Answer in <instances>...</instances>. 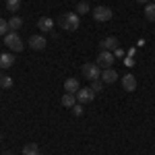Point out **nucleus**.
<instances>
[{
	"label": "nucleus",
	"mask_w": 155,
	"mask_h": 155,
	"mask_svg": "<svg viewBox=\"0 0 155 155\" xmlns=\"http://www.w3.org/2000/svg\"><path fill=\"white\" fill-rule=\"evenodd\" d=\"M89 12V2H79L77 4V15H85Z\"/></svg>",
	"instance_id": "412c9836"
},
{
	"label": "nucleus",
	"mask_w": 155,
	"mask_h": 155,
	"mask_svg": "<svg viewBox=\"0 0 155 155\" xmlns=\"http://www.w3.org/2000/svg\"><path fill=\"white\" fill-rule=\"evenodd\" d=\"M153 4H155V0H153Z\"/></svg>",
	"instance_id": "cd10ccee"
},
{
	"label": "nucleus",
	"mask_w": 155,
	"mask_h": 155,
	"mask_svg": "<svg viewBox=\"0 0 155 155\" xmlns=\"http://www.w3.org/2000/svg\"><path fill=\"white\" fill-rule=\"evenodd\" d=\"M6 8L8 12H17L21 8V0H6Z\"/></svg>",
	"instance_id": "a211bd4d"
},
{
	"label": "nucleus",
	"mask_w": 155,
	"mask_h": 155,
	"mask_svg": "<svg viewBox=\"0 0 155 155\" xmlns=\"http://www.w3.org/2000/svg\"><path fill=\"white\" fill-rule=\"evenodd\" d=\"M95 64L101 68V71H106V68H112V64H114V54H110L107 50H101L99 52V56H97Z\"/></svg>",
	"instance_id": "7ed1b4c3"
},
{
	"label": "nucleus",
	"mask_w": 155,
	"mask_h": 155,
	"mask_svg": "<svg viewBox=\"0 0 155 155\" xmlns=\"http://www.w3.org/2000/svg\"><path fill=\"white\" fill-rule=\"evenodd\" d=\"M21 27H23V19H21V17L15 15V17L8 19V29H11V31H17V29H21Z\"/></svg>",
	"instance_id": "2eb2a0df"
},
{
	"label": "nucleus",
	"mask_w": 155,
	"mask_h": 155,
	"mask_svg": "<svg viewBox=\"0 0 155 155\" xmlns=\"http://www.w3.org/2000/svg\"><path fill=\"white\" fill-rule=\"evenodd\" d=\"M4 41H6V46H8L12 52H21V50H23V39L17 35V31H8V33L4 35Z\"/></svg>",
	"instance_id": "f03ea898"
},
{
	"label": "nucleus",
	"mask_w": 155,
	"mask_h": 155,
	"mask_svg": "<svg viewBox=\"0 0 155 155\" xmlns=\"http://www.w3.org/2000/svg\"><path fill=\"white\" fill-rule=\"evenodd\" d=\"M12 64H15V56L12 54H0V68H11Z\"/></svg>",
	"instance_id": "ddd939ff"
},
{
	"label": "nucleus",
	"mask_w": 155,
	"mask_h": 155,
	"mask_svg": "<svg viewBox=\"0 0 155 155\" xmlns=\"http://www.w3.org/2000/svg\"><path fill=\"white\" fill-rule=\"evenodd\" d=\"M58 25L60 29H66V31H77L79 25H81V19L77 12H64L58 17Z\"/></svg>",
	"instance_id": "f257e3e1"
},
{
	"label": "nucleus",
	"mask_w": 155,
	"mask_h": 155,
	"mask_svg": "<svg viewBox=\"0 0 155 155\" xmlns=\"http://www.w3.org/2000/svg\"><path fill=\"white\" fill-rule=\"evenodd\" d=\"M0 87H2V89H11V87H12V79L8 77V74L0 77Z\"/></svg>",
	"instance_id": "6ab92c4d"
},
{
	"label": "nucleus",
	"mask_w": 155,
	"mask_h": 155,
	"mask_svg": "<svg viewBox=\"0 0 155 155\" xmlns=\"http://www.w3.org/2000/svg\"><path fill=\"white\" fill-rule=\"evenodd\" d=\"M104 83L107 85H112V83H116L118 81V72L114 71V68H106V71H101V77H99Z\"/></svg>",
	"instance_id": "0eeeda50"
},
{
	"label": "nucleus",
	"mask_w": 155,
	"mask_h": 155,
	"mask_svg": "<svg viewBox=\"0 0 155 155\" xmlns=\"http://www.w3.org/2000/svg\"><path fill=\"white\" fill-rule=\"evenodd\" d=\"M93 19L99 21V23L110 21V19H112V8H107V6H95V8H93Z\"/></svg>",
	"instance_id": "39448f33"
},
{
	"label": "nucleus",
	"mask_w": 155,
	"mask_h": 155,
	"mask_svg": "<svg viewBox=\"0 0 155 155\" xmlns=\"http://www.w3.org/2000/svg\"><path fill=\"white\" fill-rule=\"evenodd\" d=\"M101 68L97 66L95 62H87V64H83V77L85 79H89V81H95V79H99L101 77Z\"/></svg>",
	"instance_id": "20e7f679"
},
{
	"label": "nucleus",
	"mask_w": 155,
	"mask_h": 155,
	"mask_svg": "<svg viewBox=\"0 0 155 155\" xmlns=\"http://www.w3.org/2000/svg\"><path fill=\"white\" fill-rule=\"evenodd\" d=\"M93 99H95V91H93V89H89V87L77 91V101H79V104H91Z\"/></svg>",
	"instance_id": "423d86ee"
},
{
	"label": "nucleus",
	"mask_w": 155,
	"mask_h": 155,
	"mask_svg": "<svg viewBox=\"0 0 155 155\" xmlns=\"http://www.w3.org/2000/svg\"><path fill=\"white\" fill-rule=\"evenodd\" d=\"M8 31H11V29H8V21L0 17V35H6Z\"/></svg>",
	"instance_id": "aec40b11"
},
{
	"label": "nucleus",
	"mask_w": 155,
	"mask_h": 155,
	"mask_svg": "<svg viewBox=\"0 0 155 155\" xmlns=\"http://www.w3.org/2000/svg\"><path fill=\"white\" fill-rule=\"evenodd\" d=\"M99 46H101V50H107V52H110V50H116L120 46V41H118V37H106V39H101V44H99Z\"/></svg>",
	"instance_id": "1a4fd4ad"
},
{
	"label": "nucleus",
	"mask_w": 155,
	"mask_h": 155,
	"mask_svg": "<svg viewBox=\"0 0 155 155\" xmlns=\"http://www.w3.org/2000/svg\"><path fill=\"white\" fill-rule=\"evenodd\" d=\"M91 89H93L95 93H99V91L104 89V81H101V79H95V81H93V85H91Z\"/></svg>",
	"instance_id": "4be33fe9"
},
{
	"label": "nucleus",
	"mask_w": 155,
	"mask_h": 155,
	"mask_svg": "<svg viewBox=\"0 0 155 155\" xmlns=\"http://www.w3.org/2000/svg\"><path fill=\"white\" fill-rule=\"evenodd\" d=\"M0 141H2V134H0Z\"/></svg>",
	"instance_id": "bb28decb"
},
{
	"label": "nucleus",
	"mask_w": 155,
	"mask_h": 155,
	"mask_svg": "<svg viewBox=\"0 0 155 155\" xmlns=\"http://www.w3.org/2000/svg\"><path fill=\"white\" fill-rule=\"evenodd\" d=\"M122 56H124V50H122V48L118 46V48L114 50V58H122Z\"/></svg>",
	"instance_id": "b1692460"
},
{
	"label": "nucleus",
	"mask_w": 155,
	"mask_h": 155,
	"mask_svg": "<svg viewBox=\"0 0 155 155\" xmlns=\"http://www.w3.org/2000/svg\"><path fill=\"white\" fill-rule=\"evenodd\" d=\"M0 89H2V87H0Z\"/></svg>",
	"instance_id": "c85d7f7f"
},
{
	"label": "nucleus",
	"mask_w": 155,
	"mask_h": 155,
	"mask_svg": "<svg viewBox=\"0 0 155 155\" xmlns=\"http://www.w3.org/2000/svg\"><path fill=\"white\" fill-rule=\"evenodd\" d=\"M122 87H124L126 91H134V89H137V79H134V74H124V77H122Z\"/></svg>",
	"instance_id": "9d476101"
},
{
	"label": "nucleus",
	"mask_w": 155,
	"mask_h": 155,
	"mask_svg": "<svg viewBox=\"0 0 155 155\" xmlns=\"http://www.w3.org/2000/svg\"><path fill=\"white\" fill-rule=\"evenodd\" d=\"M145 19L151 21V23H155V4H147V8H145Z\"/></svg>",
	"instance_id": "f3484780"
},
{
	"label": "nucleus",
	"mask_w": 155,
	"mask_h": 155,
	"mask_svg": "<svg viewBox=\"0 0 155 155\" xmlns=\"http://www.w3.org/2000/svg\"><path fill=\"white\" fill-rule=\"evenodd\" d=\"M72 114H74V116H83V106H79V104H77V106L72 107Z\"/></svg>",
	"instance_id": "5701e85b"
},
{
	"label": "nucleus",
	"mask_w": 155,
	"mask_h": 155,
	"mask_svg": "<svg viewBox=\"0 0 155 155\" xmlns=\"http://www.w3.org/2000/svg\"><path fill=\"white\" fill-rule=\"evenodd\" d=\"M62 106L72 110V107L77 106V95H74V93H64V95H62Z\"/></svg>",
	"instance_id": "4468645a"
},
{
	"label": "nucleus",
	"mask_w": 155,
	"mask_h": 155,
	"mask_svg": "<svg viewBox=\"0 0 155 155\" xmlns=\"http://www.w3.org/2000/svg\"><path fill=\"white\" fill-rule=\"evenodd\" d=\"M23 155H39V147L35 143H27L23 147Z\"/></svg>",
	"instance_id": "dca6fc26"
},
{
	"label": "nucleus",
	"mask_w": 155,
	"mask_h": 155,
	"mask_svg": "<svg viewBox=\"0 0 155 155\" xmlns=\"http://www.w3.org/2000/svg\"><path fill=\"white\" fill-rule=\"evenodd\" d=\"M2 155H12V153H2Z\"/></svg>",
	"instance_id": "a878e982"
},
{
	"label": "nucleus",
	"mask_w": 155,
	"mask_h": 155,
	"mask_svg": "<svg viewBox=\"0 0 155 155\" xmlns=\"http://www.w3.org/2000/svg\"><path fill=\"white\" fill-rule=\"evenodd\" d=\"M137 2H141V4H145V2H147V0H137Z\"/></svg>",
	"instance_id": "393cba45"
},
{
	"label": "nucleus",
	"mask_w": 155,
	"mask_h": 155,
	"mask_svg": "<svg viewBox=\"0 0 155 155\" xmlns=\"http://www.w3.org/2000/svg\"><path fill=\"white\" fill-rule=\"evenodd\" d=\"M46 44H48V41H46V37H44V35H31V37H29V46H31L33 50H44V48H46Z\"/></svg>",
	"instance_id": "6e6552de"
},
{
	"label": "nucleus",
	"mask_w": 155,
	"mask_h": 155,
	"mask_svg": "<svg viewBox=\"0 0 155 155\" xmlns=\"http://www.w3.org/2000/svg\"><path fill=\"white\" fill-rule=\"evenodd\" d=\"M79 89H81V87H79V81H77V79H66V81H64V91H66V93H74V95H77Z\"/></svg>",
	"instance_id": "9b49d317"
},
{
	"label": "nucleus",
	"mask_w": 155,
	"mask_h": 155,
	"mask_svg": "<svg viewBox=\"0 0 155 155\" xmlns=\"http://www.w3.org/2000/svg\"><path fill=\"white\" fill-rule=\"evenodd\" d=\"M37 27H39V31H52V29H54V21H52L50 17H41V19L37 21Z\"/></svg>",
	"instance_id": "f8f14e48"
}]
</instances>
